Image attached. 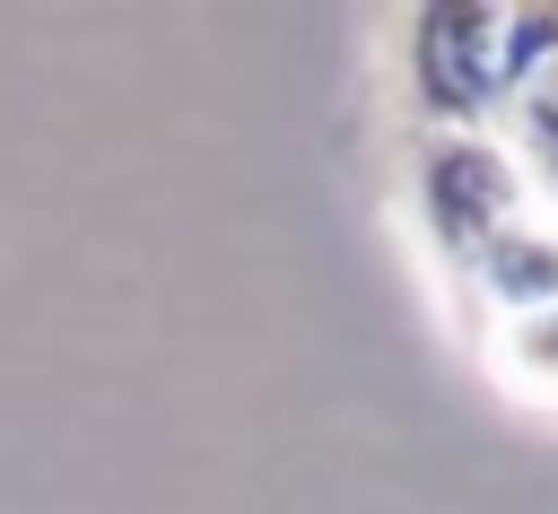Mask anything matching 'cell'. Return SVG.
<instances>
[{"mask_svg":"<svg viewBox=\"0 0 558 514\" xmlns=\"http://www.w3.org/2000/svg\"><path fill=\"white\" fill-rule=\"evenodd\" d=\"M532 0H418L392 17L401 131H488L523 61Z\"/></svg>","mask_w":558,"mask_h":514,"instance_id":"obj_1","label":"cell"},{"mask_svg":"<svg viewBox=\"0 0 558 514\" xmlns=\"http://www.w3.org/2000/svg\"><path fill=\"white\" fill-rule=\"evenodd\" d=\"M541 200L523 192L514 157L488 131H401V218L418 235V253L445 270L453 305L471 296L480 261L532 218Z\"/></svg>","mask_w":558,"mask_h":514,"instance_id":"obj_2","label":"cell"},{"mask_svg":"<svg viewBox=\"0 0 558 514\" xmlns=\"http://www.w3.org/2000/svg\"><path fill=\"white\" fill-rule=\"evenodd\" d=\"M488 139L514 157L523 192L558 218V0H532L523 61H514V78H506V105H497Z\"/></svg>","mask_w":558,"mask_h":514,"instance_id":"obj_3","label":"cell"},{"mask_svg":"<svg viewBox=\"0 0 558 514\" xmlns=\"http://www.w3.org/2000/svg\"><path fill=\"white\" fill-rule=\"evenodd\" d=\"M471 340H480L488 383L514 409L558 418V296L549 305H523V314H488V322H471Z\"/></svg>","mask_w":558,"mask_h":514,"instance_id":"obj_4","label":"cell"}]
</instances>
